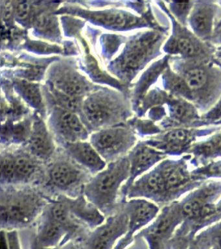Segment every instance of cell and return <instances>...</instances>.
Listing matches in <instances>:
<instances>
[{"instance_id": "cell-1", "label": "cell", "mask_w": 221, "mask_h": 249, "mask_svg": "<svg viewBox=\"0 0 221 249\" xmlns=\"http://www.w3.org/2000/svg\"><path fill=\"white\" fill-rule=\"evenodd\" d=\"M50 198L38 186H1V230L18 231L32 227L41 215Z\"/></svg>"}, {"instance_id": "cell-2", "label": "cell", "mask_w": 221, "mask_h": 249, "mask_svg": "<svg viewBox=\"0 0 221 249\" xmlns=\"http://www.w3.org/2000/svg\"><path fill=\"white\" fill-rule=\"evenodd\" d=\"M130 176L127 155L107 163L105 168L93 175L85 185L83 194L106 218L120 209V191Z\"/></svg>"}, {"instance_id": "cell-3", "label": "cell", "mask_w": 221, "mask_h": 249, "mask_svg": "<svg viewBox=\"0 0 221 249\" xmlns=\"http://www.w3.org/2000/svg\"><path fill=\"white\" fill-rule=\"evenodd\" d=\"M92 176L60 148L46 163L43 182L38 187L50 198L59 196L75 198L83 194L85 185Z\"/></svg>"}, {"instance_id": "cell-4", "label": "cell", "mask_w": 221, "mask_h": 249, "mask_svg": "<svg viewBox=\"0 0 221 249\" xmlns=\"http://www.w3.org/2000/svg\"><path fill=\"white\" fill-rule=\"evenodd\" d=\"M83 122L89 132L121 124L125 118L121 101L111 93H92L85 101Z\"/></svg>"}, {"instance_id": "cell-5", "label": "cell", "mask_w": 221, "mask_h": 249, "mask_svg": "<svg viewBox=\"0 0 221 249\" xmlns=\"http://www.w3.org/2000/svg\"><path fill=\"white\" fill-rule=\"evenodd\" d=\"M88 140L108 163L127 156L135 145L136 136L131 127L119 124L92 132Z\"/></svg>"}, {"instance_id": "cell-6", "label": "cell", "mask_w": 221, "mask_h": 249, "mask_svg": "<svg viewBox=\"0 0 221 249\" xmlns=\"http://www.w3.org/2000/svg\"><path fill=\"white\" fill-rule=\"evenodd\" d=\"M160 38L158 34L149 33L135 39L116 58L112 64V70L124 79H129L150 57Z\"/></svg>"}, {"instance_id": "cell-7", "label": "cell", "mask_w": 221, "mask_h": 249, "mask_svg": "<svg viewBox=\"0 0 221 249\" xmlns=\"http://www.w3.org/2000/svg\"><path fill=\"white\" fill-rule=\"evenodd\" d=\"M129 213L125 205L105 221L90 231L81 241L83 249H113L118 241L125 234L129 224Z\"/></svg>"}, {"instance_id": "cell-8", "label": "cell", "mask_w": 221, "mask_h": 249, "mask_svg": "<svg viewBox=\"0 0 221 249\" xmlns=\"http://www.w3.org/2000/svg\"><path fill=\"white\" fill-rule=\"evenodd\" d=\"M48 128L60 146L89 140L90 133L76 113L57 107L48 121Z\"/></svg>"}, {"instance_id": "cell-9", "label": "cell", "mask_w": 221, "mask_h": 249, "mask_svg": "<svg viewBox=\"0 0 221 249\" xmlns=\"http://www.w3.org/2000/svg\"><path fill=\"white\" fill-rule=\"evenodd\" d=\"M7 148L10 149L14 160L15 186H40L45 175L46 163L32 155L25 146Z\"/></svg>"}, {"instance_id": "cell-10", "label": "cell", "mask_w": 221, "mask_h": 249, "mask_svg": "<svg viewBox=\"0 0 221 249\" xmlns=\"http://www.w3.org/2000/svg\"><path fill=\"white\" fill-rule=\"evenodd\" d=\"M125 205L129 217L127 231L113 249H127L133 242L135 233L149 223L157 212L154 204L145 200L133 198L126 200Z\"/></svg>"}, {"instance_id": "cell-11", "label": "cell", "mask_w": 221, "mask_h": 249, "mask_svg": "<svg viewBox=\"0 0 221 249\" xmlns=\"http://www.w3.org/2000/svg\"><path fill=\"white\" fill-rule=\"evenodd\" d=\"M50 85L69 96L79 99L92 89L90 83L73 68L59 66L50 73Z\"/></svg>"}, {"instance_id": "cell-12", "label": "cell", "mask_w": 221, "mask_h": 249, "mask_svg": "<svg viewBox=\"0 0 221 249\" xmlns=\"http://www.w3.org/2000/svg\"><path fill=\"white\" fill-rule=\"evenodd\" d=\"M24 146L32 155L46 163L55 157L59 149L48 126L38 117L33 121L30 137Z\"/></svg>"}, {"instance_id": "cell-13", "label": "cell", "mask_w": 221, "mask_h": 249, "mask_svg": "<svg viewBox=\"0 0 221 249\" xmlns=\"http://www.w3.org/2000/svg\"><path fill=\"white\" fill-rule=\"evenodd\" d=\"M127 157L130 163V176L120 191L119 202L121 203L127 200L128 191L136 180L137 177L143 174L160 159L158 152L142 144L131 149Z\"/></svg>"}, {"instance_id": "cell-14", "label": "cell", "mask_w": 221, "mask_h": 249, "mask_svg": "<svg viewBox=\"0 0 221 249\" xmlns=\"http://www.w3.org/2000/svg\"><path fill=\"white\" fill-rule=\"evenodd\" d=\"M61 148L73 160L92 175L103 170L107 165L106 161L87 140L66 143L61 145Z\"/></svg>"}, {"instance_id": "cell-15", "label": "cell", "mask_w": 221, "mask_h": 249, "mask_svg": "<svg viewBox=\"0 0 221 249\" xmlns=\"http://www.w3.org/2000/svg\"><path fill=\"white\" fill-rule=\"evenodd\" d=\"M61 196L68 206L73 216L92 231L105 221L106 217L92 202L89 201L84 194L75 198Z\"/></svg>"}, {"instance_id": "cell-16", "label": "cell", "mask_w": 221, "mask_h": 249, "mask_svg": "<svg viewBox=\"0 0 221 249\" xmlns=\"http://www.w3.org/2000/svg\"><path fill=\"white\" fill-rule=\"evenodd\" d=\"M35 225L34 238L42 247L61 248L66 244L67 231L46 212H42Z\"/></svg>"}, {"instance_id": "cell-17", "label": "cell", "mask_w": 221, "mask_h": 249, "mask_svg": "<svg viewBox=\"0 0 221 249\" xmlns=\"http://www.w3.org/2000/svg\"><path fill=\"white\" fill-rule=\"evenodd\" d=\"M79 15L103 26L113 29H124L135 26L140 19L131 14L118 11H91L77 10Z\"/></svg>"}, {"instance_id": "cell-18", "label": "cell", "mask_w": 221, "mask_h": 249, "mask_svg": "<svg viewBox=\"0 0 221 249\" xmlns=\"http://www.w3.org/2000/svg\"><path fill=\"white\" fill-rule=\"evenodd\" d=\"M208 75L203 68H191L186 70L182 78L176 80L174 89L179 92L195 93L203 90L208 83Z\"/></svg>"}, {"instance_id": "cell-19", "label": "cell", "mask_w": 221, "mask_h": 249, "mask_svg": "<svg viewBox=\"0 0 221 249\" xmlns=\"http://www.w3.org/2000/svg\"><path fill=\"white\" fill-rule=\"evenodd\" d=\"M213 11L209 6L203 5L197 8L191 17L192 27L199 36H209L212 29Z\"/></svg>"}, {"instance_id": "cell-20", "label": "cell", "mask_w": 221, "mask_h": 249, "mask_svg": "<svg viewBox=\"0 0 221 249\" xmlns=\"http://www.w3.org/2000/svg\"><path fill=\"white\" fill-rule=\"evenodd\" d=\"M174 52H178L186 57H195L200 54L202 50L199 41L190 36L187 33L176 35L171 44Z\"/></svg>"}, {"instance_id": "cell-21", "label": "cell", "mask_w": 221, "mask_h": 249, "mask_svg": "<svg viewBox=\"0 0 221 249\" xmlns=\"http://www.w3.org/2000/svg\"><path fill=\"white\" fill-rule=\"evenodd\" d=\"M0 167L1 186H15L16 182L15 162L9 148H1Z\"/></svg>"}, {"instance_id": "cell-22", "label": "cell", "mask_w": 221, "mask_h": 249, "mask_svg": "<svg viewBox=\"0 0 221 249\" xmlns=\"http://www.w3.org/2000/svg\"><path fill=\"white\" fill-rule=\"evenodd\" d=\"M16 85L21 95L30 105L38 109L43 108L41 91L37 84L19 80L16 81Z\"/></svg>"}, {"instance_id": "cell-23", "label": "cell", "mask_w": 221, "mask_h": 249, "mask_svg": "<svg viewBox=\"0 0 221 249\" xmlns=\"http://www.w3.org/2000/svg\"><path fill=\"white\" fill-rule=\"evenodd\" d=\"M49 89L52 97H53L54 100L57 104V107L73 112L78 111L79 107H80L79 99L74 98V97L61 92L51 85L50 86Z\"/></svg>"}, {"instance_id": "cell-24", "label": "cell", "mask_w": 221, "mask_h": 249, "mask_svg": "<svg viewBox=\"0 0 221 249\" xmlns=\"http://www.w3.org/2000/svg\"><path fill=\"white\" fill-rule=\"evenodd\" d=\"M166 186L170 188H178L187 182V177L179 169L170 167L163 173Z\"/></svg>"}, {"instance_id": "cell-25", "label": "cell", "mask_w": 221, "mask_h": 249, "mask_svg": "<svg viewBox=\"0 0 221 249\" xmlns=\"http://www.w3.org/2000/svg\"><path fill=\"white\" fill-rule=\"evenodd\" d=\"M34 24L38 30L46 34L53 35L57 31V23L53 17L48 14H40L36 17Z\"/></svg>"}, {"instance_id": "cell-26", "label": "cell", "mask_w": 221, "mask_h": 249, "mask_svg": "<svg viewBox=\"0 0 221 249\" xmlns=\"http://www.w3.org/2000/svg\"><path fill=\"white\" fill-rule=\"evenodd\" d=\"M191 137V134L187 130L175 129L169 132L165 140L168 145L172 147L184 145L187 143Z\"/></svg>"}, {"instance_id": "cell-27", "label": "cell", "mask_w": 221, "mask_h": 249, "mask_svg": "<svg viewBox=\"0 0 221 249\" xmlns=\"http://www.w3.org/2000/svg\"><path fill=\"white\" fill-rule=\"evenodd\" d=\"M221 151V134H217L209 141L202 143L197 147V152L204 156L213 155Z\"/></svg>"}, {"instance_id": "cell-28", "label": "cell", "mask_w": 221, "mask_h": 249, "mask_svg": "<svg viewBox=\"0 0 221 249\" xmlns=\"http://www.w3.org/2000/svg\"><path fill=\"white\" fill-rule=\"evenodd\" d=\"M203 206V198H195L185 204L183 207V212L185 215L189 217H195L199 215Z\"/></svg>"}, {"instance_id": "cell-29", "label": "cell", "mask_w": 221, "mask_h": 249, "mask_svg": "<svg viewBox=\"0 0 221 249\" xmlns=\"http://www.w3.org/2000/svg\"><path fill=\"white\" fill-rule=\"evenodd\" d=\"M6 231L7 243L9 249H22L21 245L18 231Z\"/></svg>"}, {"instance_id": "cell-30", "label": "cell", "mask_w": 221, "mask_h": 249, "mask_svg": "<svg viewBox=\"0 0 221 249\" xmlns=\"http://www.w3.org/2000/svg\"><path fill=\"white\" fill-rule=\"evenodd\" d=\"M31 5L28 1L19 2L15 7V15L19 19H25L30 15Z\"/></svg>"}, {"instance_id": "cell-31", "label": "cell", "mask_w": 221, "mask_h": 249, "mask_svg": "<svg viewBox=\"0 0 221 249\" xmlns=\"http://www.w3.org/2000/svg\"><path fill=\"white\" fill-rule=\"evenodd\" d=\"M13 12V6L12 2L5 1V5L2 8V16L5 19H9L12 16Z\"/></svg>"}, {"instance_id": "cell-32", "label": "cell", "mask_w": 221, "mask_h": 249, "mask_svg": "<svg viewBox=\"0 0 221 249\" xmlns=\"http://www.w3.org/2000/svg\"><path fill=\"white\" fill-rule=\"evenodd\" d=\"M61 249H83L81 241H70L62 247Z\"/></svg>"}, {"instance_id": "cell-33", "label": "cell", "mask_w": 221, "mask_h": 249, "mask_svg": "<svg viewBox=\"0 0 221 249\" xmlns=\"http://www.w3.org/2000/svg\"><path fill=\"white\" fill-rule=\"evenodd\" d=\"M0 249H9L6 231L3 230H1V233H0Z\"/></svg>"}, {"instance_id": "cell-34", "label": "cell", "mask_w": 221, "mask_h": 249, "mask_svg": "<svg viewBox=\"0 0 221 249\" xmlns=\"http://www.w3.org/2000/svg\"><path fill=\"white\" fill-rule=\"evenodd\" d=\"M30 249H61L59 247H42L41 245L38 244L37 242H36L35 238H34V236L32 237V241H31V244L30 247Z\"/></svg>"}, {"instance_id": "cell-35", "label": "cell", "mask_w": 221, "mask_h": 249, "mask_svg": "<svg viewBox=\"0 0 221 249\" xmlns=\"http://www.w3.org/2000/svg\"><path fill=\"white\" fill-rule=\"evenodd\" d=\"M209 171L214 174L221 175V163L213 165L209 169Z\"/></svg>"}, {"instance_id": "cell-36", "label": "cell", "mask_w": 221, "mask_h": 249, "mask_svg": "<svg viewBox=\"0 0 221 249\" xmlns=\"http://www.w3.org/2000/svg\"><path fill=\"white\" fill-rule=\"evenodd\" d=\"M219 36H220L221 38V30H220V35H219Z\"/></svg>"}, {"instance_id": "cell-37", "label": "cell", "mask_w": 221, "mask_h": 249, "mask_svg": "<svg viewBox=\"0 0 221 249\" xmlns=\"http://www.w3.org/2000/svg\"><path fill=\"white\" fill-rule=\"evenodd\" d=\"M219 53H220V54H221V50L220 52H219Z\"/></svg>"}]
</instances>
